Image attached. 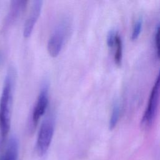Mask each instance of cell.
I'll return each instance as SVG.
<instances>
[{
	"instance_id": "cell-1",
	"label": "cell",
	"mask_w": 160,
	"mask_h": 160,
	"mask_svg": "<svg viewBox=\"0 0 160 160\" xmlns=\"http://www.w3.org/2000/svg\"><path fill=\"white\" fill-rule=\"evenodd\" d=\"M16 79V69L11 66L8 69L0 98V139L1 143L5 141L11 128Z\"/></svg>"
},
{
	"instance_id": "cell-2",
	"label": "cell",
	"mask_w": 160,
	"mask_h": 160,
	"mask_svg": "<svg viewBox=\"0 0 160 160\" xmlns=\"http://www.w3.org/2000/svg\"><path fill=\"white\" fill-rule=\"evenodd\" d=\"M54 118L52 113L48 114L42 121L37 137L36 151L39 156L48 151L54 132Z\"/></svg>"
},
{
	"instance_id": "cell-3",
	"label": "cell",
	"mask_w": 160,
	"mask_h": 160,
	"mask_svg": "<svg viewBox=\"0 0 160 160\" xmlns=\"http://www.w3.org/2000/svg\"><path fill=\"white\" fill-rule=\"evenodd\" d=\"M70 31V23L68 19L61 21L51 34L47 45L48 51L50 56H57L62 49L67 36Z\"/></svg>"
},
{
	"instance_id": "cell-4",
	"label": "cell",
	"mask_w": 160,
	"mask_h": 160,
	"mask_svg": "<svg viewBox=\"0 0 160 160\" xmlns=\"http://www.w3.org/2000/svg\"><path fill=\"white\" fill-rule=\"evenodd\" d=\"M159 98V77L157 76L153 87L151 89L147 107L141 119V125L144 128H149L153 123L156 118Z\"/></svg>"
},
{
	"instance_id": "cell-5",
	"label": "cell",
	"mask_w": 160,
	"mask_h": 160,
	"mask_svg": "<svg viewBox=\"0 0 160 160\" xmlns=\"http://www.w3.org/2000/svg\"><path fill=\"white\" fill-rule=\"evenodd\" d=\"M48 92L49 83L44 81L42 84L31 114V124L33 127L36 126L39 119L46 110L48 104Z\"/></svg>"
},
{
	"instance_id": "cell-6",
	"label": "cell",
	"mask_w": 160,
	"mask_h": 160,
	"mask_svg": "<svg viewBox=\"0 0 160 160\" xmlns=\"http://www.w3.org/2000/svg\"><path fill=\"white\" fill-rule=\"evenodd\" d=\"M42 1H34L29 11V15L24 23L23 29V36L24 38H28L31 36L36 22L41 14L42 7Z\"/></svg>"
},
{
	"instance_id": "cell-7",
	"label": "cell",
	"mask_w": 160,
	"mask_h": 160,
	"mask_svg": "<svg viewBox=\"0 0 160 160\" xmlns=\"http://www.w3.org/2000/svg\"><path fill=\"white\" fill-rule=\"evenodd\" d=\"M19 142L16 137L12 136L8 141L7 147L0 157V160H18Z\"/></svg>"
},
{
	"instance_id": "cell-8",
	"label": "cell",
	"mask_w": 160,
	"mask_h": 160,
	"mask_svg": "<svg viewBox=\"0 0 160 160\" xmlns=\"http://www.w3.org/2000/svg\"><path fill=\"white\" fill-rule=\"evenodd\" d=\"M26 1H12L11 2L9 12L8 16L7 21L12 23L19 18L20 14L26 8Z\"/></svg>"
},
{
	"instance_id": "cell-9",
	"label": "cell",
	"mask_w": 160,
	"mask_h": 160,
	"mask_svg": "<svg viewBox=\"0 0 160 160\" xmlns=\"http://www.w3.org/2000/svg\"><path fill=\"white\" fill-rule=\"evenodd\" d=\"M112 48H114V62L118 66H120L121 64L122 59V41L119 32L118 33L116 37L114 44Z\"/></svg>"
},
{
	"instance_id": "cell-10",
	"label": "cell",
	"mask_w": 160,
	"mask_h": 160,
	"mask_svg": "<svg viewBox=\"0 0 160 160\" xmlns=\"http://www.w3.org/2000/svg\"><path fill=\"white\" fill-rule=\"evenodd\" d=\"M120 110L121 109L119 102L118 101H116V102H114L112 106L111 118L109 121V128L110 129H114L116 126L119 118Z\"/></svg>"
},
{
	"instance_id": "cell-11",
	"label": "cell",
	"mask_w": 160,
	"mask_h": 160,
	"mask_svg": "<svg viewBox=\"0 0 160 160\" xmlns=\"http://www.w3.org/2000/svg\"><path fill=\"white\" fill-rule=\"evenodd\" d=\"M142 23H143V20L142 17H139L134 22L132 29V32H131V39L132 40H135L136 39L141 32V29L142 28Z\"/></svg>"
},
{
	"instance_id": "cell-12",
	"label": "cell",
	"mask_w": 160,
	"mask_h": 160,
	"mask_svg": "<svg viewBox=\"0 0 160 160\" xmlns=\"http://www.w3.org/2000/svg\"><path fill=\"white\" fill-rule=\"evenodd\" d=\"M118 33V32L113 29H111L108 31L106 36V43L109 48H112Z\"/></svg>"
},
{
	"instance_id": "cell-13",
	"label": "cell",
	"mask_w": 160,
	"mask_h": 160,
	"mask_svg": "<svg viewBox=\"0 0 160 160\" xmlns=\"http://www.w3.org/2000/svg\"><path fill=\"white\" fill-rule=\"evenodd\" d=\"M159 26L158 23L156 24V27L155 28V31L154 33V39H153L154 49L158 58H159Z\"/></svg>"
},
{
	"instance_id": "cell-14",
	"label": "cell",
	"mask_w": 160,
	"mask_h": 160,
	"mask_svg": "<svg viewBox=\"0 0 160 160\" xmlns=\"http://www.w3.org/2000/svg\"><path fill=\"white\" fill-rule=\"evenodd\" d=\"M0 62H1V54H0Z\"/></svg>"
}]
</instances>
